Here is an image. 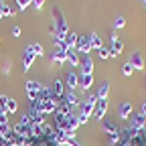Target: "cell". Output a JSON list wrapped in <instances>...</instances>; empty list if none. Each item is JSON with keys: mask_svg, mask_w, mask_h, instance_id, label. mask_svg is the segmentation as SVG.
Wrapping results in <instances>:
<instances>
[{"mask_svg": "<svg viewBox=\"0 0 146 146\" xmlns=\"http://www.w3.org/2000/svg\"><path fill=\"white\" fill-rule=\"evenodd\" d=\"M0 43H2V39H0Z\"/></svg>", "mask_w": 146, "mask_h": 146, "instance_id": "cell-36", "label": "cell"}, {"mask_svg": "<svg viewBox=\"0 0 146 146\" xmlns=\"http://www.w3.org/2000/svg\"><path fill=\"white\" fill-rule=\"evenodd\" d=\"M2 6H4V0H0V12H2ZM0 18H2V14H0Z\"/></svg>", "mask_w": 146, "mask_h": 146, "instance_id": "cell-35", "label": "cell"}, {"mask_svg": "<svg viewBox=\"0 0 146 146\" xmlns=\"http://www.w3.org/2000/svg\"><path fill=\"white\" fill-rule=\"evenodd\" d=\"M89 43H91V49H98V51L104 47V43H102V39H100L98 33H91L89 35Z\"/></svg>", "mask_w": 146, "mask_h": 146, "instance_id": "cell-20", "label": "cell"}, {"mask_svg": "<svg viewBox=\"0 0 146 146\" xmlns=\"http://www.w3.org/2000/svg\"><path fill=\"white\" fill-rule=\"evenodd\" d=\"M106 112H108V100H98V104L94 108V116L98 120H102V118H106Z\"/></svg>", "mask_w": 146, "mask_h": 146, "instance_id": "cell-15", "label": "cell"}, {"mask_svg": "<svg viewBox=\"0 0 146 146\" xmlns=\"http://www.w3.org/2000/svg\"><path fill=\"white\" fill-rule=\"evenodd\" d=\"M98 53H100L102 59H112V51H110V47H102Z\"/></svg>", "mask_w": 146, "mask_h": 146, "instance_id": "cell-26", "label": "cell"}, {"mask_svg": "<svg viewBox=\"0 0 146 146\" xmlns=\"http://www.w3.org/2000/svg\"><path fill=\"white\" fill-rule=\"evenodd\" d=\"M77 51H79V55H89L91 53L89 35H79V39H77Z\"/></svg>", "mask_w": 146, "mask_h": 146, "instance_id": "cell-7", "label": "cell"}, {"mask_svg": "<svg viewBox=\"0 0 146 146\" xmlns=\"http://www.w3.org/2000/svg\"><path fill=\"white\" fill-rule=\"evenodd\" d=\"M130 63L136 71H144V57H142V53L140 51H134L130 55Z\"/></svg>", "mask_w": 146, "mask_h": 146, "instance_id": "cell-13", "label": "cell"}, {"mask_svg": "<svg viewBox=\"0 0 146 146\" xmlns=\"http://www.w3.org/2000/svg\"><path fill=\"white\" fill-rule=\"evenodd\" d=\"M0 14H2V18H4V16H14V14H16V10H14V8H10L8 4H4V6H2V12H0Z\"/></svg>", "mask_w": 146, "mask_h": 146, "instance_id": "cell-27", "label": "cell"}, {"mask_svg": "<svg viewBox=\"0 0 146 146\" xmlns=\"http://www.w3.org/2000/svg\"><path fill=\"white\" fill-rule=\"evenodd\" d=\"M79 73H89V75H94V59H91V55H81Z\"/></svg>", "mask_w": 146, "mask_h": 146, "instance_id": "cell-6", "label": "cell"}, {"mask_svg": "<svg viewBox=\"0 0 146 146\" xmlns=\"http://www.w3.org/2000/svg\"><path fill=\"white\" fill-rule=\"evenodd\" d=\"M140 114L146 116V102H142V106H140Z\"/></svg>", "mask_w": 146, "mask_h": 146, "instance_id": "cell-34", "label": "cell"}, {"mask_svg": "<svg viewBox=\"0 0 146 146\" xmlns=\"http://www.w3.org/2000/svg\"><path fill=\"white\" fill-rule=\"evenodd\" d=\"M43 4H45V0H33V6H35L36 10H41V8H43Z\"/></svg>", "mask_w": 146, "mask_h": 146, "instance_id": "cell-31", "label": "cell"}, {"mask_svg": "<svg viewBox=\"0 0 146 146\" xmlns=\"http://www.w3.org/2000/svg\"><path fill=\"white\" fill-rule=\"evenodd\" d=\"M31 4H33V0H16V8L18 10H27Z\"/></svg>", "mask_w": 146, "mask_h": 146, "instance_id": "cell-25", "label": "cell"}, {"mask_svg": "<svg viewBox=\"0 0 146 146\" xmlns=\"http://www.w3.org/2000/svg\"><path fill=\"white\" fill-rule=\"evenodd\" d=\"M2 122H8V114L4 112V110H0V124Z\"/></svg>", "mask_w": 146, "mask_h": 146, "instance_id": "cell-32", "label": "cell"}, {"mask_svg": "<svg viewBox=\"0 0 146 146\" xmlns=\"http://www.w3.org/2000/svg\"><path fill=\"white\" fill-rule=\"evenodd\" d=\"M49 91H51V98L55 100V102H59L63 96H65V91H67V87H65V83L57 77V79H53V83H51V87H49Z\"/></svg>", "mask_w": 146, "mask_h": 146, "instance_id": "cell-2", "label": "cell"}, {"mask_svg": "<svg viewBox=\"0 0 146 146\" xmlns=\"http://www.w3.org/2000/svg\"><path fill=\"white\" fill-rule=\"evenodd\" d=\"M79 61H81V55L77 49H67V63L71 67H79Z\"/></svg>", "mask_w": 146, "mask_h": 146, "instance_id": "cell-16", "label": "cell"}, {"mask_svg": "<svg viewBox=\"0 0 146 146\" xmlns=\"http://www.w3.org/2000/svg\"><path fill=\"white\" fill-rule=\"evenodd\" d=\"M51 59H53L55 65H63V63H67V49H55L53 55H51Z\"/></svg>", "mask_w": 146, "mask_h": 146, "instance_id": "cell-14", "label": "cell"}, {"mask_svg": "<svg viewBox=\"0 0 146 146\" xmlns=\"http://www.w3.org/2000/svg\"><path fill=\"white\" fill-rule=\"evenodd\" d=\"M35 59H36V55H35V53L31 51V47L27 45V47H25V51H23V69H25V71H29Z\"/></svg>", "mask_w": 146, "mask_h": 146, "instance_id": "cell-10", "label": "cell"}, {"mask_svg": "<svg viewBox=\"0 0 146 146\" xmlns=\"http://www.w3.org/2000/svg\"><path fill=\"white\" fill-rule=\"evenodd\" d=\"M110 41H112V47H110V51H112V57H116V55H120V53L124 51V41H122V39H118L116 33L110 36Z\"/></svg>", "mask_w": 146, "mask_h": 146, "instance_id": "cell-11", "label": "cell"}, {"mask_svg": "<svg viewBox=\"0 0 146 146\" xmlns=\"http://www.w3.org/2000/svg\"><path fill=\"white\" fill-rule=\"evenodd\" d=\"M134 71H136V69L132 67V63H130V61H128V63H124V65H122V75H124V77H130V75H132V73H134Z\"/></svg>", "mask_w": 146, "mask_h": 146, "instance_id": "cell-22", "label": "cell"}, {"mask_svg": "<svg viewBox=\"0 0 146 146\" xmlns=\"http://www.w3.org/2000/svg\"><path fill=\"white\" fill-rule=\"evenodd\" d=\"M128 120H130V124H128V126H130L134 132H140V130H144V128H146V116H142L140 112H132V116L128 118Z\"/></svg>", "mask_w": 146, "mask_h": 146, "instance_id": "cell-3", "label": "cell"}, {"mask_svg": "<svg viewBox=\"0 0 146 146\" xmlns=\"http://www.w3.org/2000/svg\"><path fill=\"white\" fill-rule=\"evenodd\" d=\"M67 146H85V144H81L77 138H67Z\"/></svg>", "mask_w": 146, "mask_h": 146, "instance_id": "cell-30", "label": "cell"}, {"mask_svg": "<svg viewBox=\"0 0 146 146\" xmlns=\"http://www.w3.org/2000/svg\"><path fill=\"white\" fill-rule=\"evenodd\" d=\"M6 104H8V96H0V110H4V112H6Z\"/></svg>", "mask_w": 146, "mask_h": 146, "instance_id": "cell-29", "label": "cell"}, {"mask_svg": "<svg viewBox=\"0 0 146 146\" xmlns=\"http://www.w3.org/2000/svg\"><path fill=\"white\" fill-rule=\"evenodd\" d=\"M53 18H55V23H53V27H55V31H57V35L53 36V39H65V35L69 33V29H67V21H65V16H63V12L55 6L53 8Z\"/></svg>", "mask_w": 146, "mask_h": 146, "instance_id": "cell-1", "label": "cell"}, {"mask_svg": "<svg viewBox=\"0 0 146 146\" xmlns=\"http://www.w3.org/2000/svg\"><path fill=\"white\" fill-rule=\"evenodd\" d=\"M96 94H98V100H108V94H110V83H108V81H104Z\"/></svg>", "mask_w": 146, "mask_h": 146, "instance_id": "cell-19", "label": "cell"}, {"mask_svg": "<svg viewBox=\"0 0 146 146\" xmlns=\"http://www.w3.org/2000/svg\"><path fill=\"white\" fill-rule=\"evenodd\" d=\"M77 39H79V35H77V33H71V31H69V33L65 35V39H63V41H65L67 49H77Z\"/></svg>", "mask_w": 146, "mask_h": 146, "instance_id": "cell-18", "label": "cell"}, {"mask_svg": "<svg viewBox=\"0 0 146 146\" xmlns=\"http://www.w3.org/2000/svg\"><path fill=\"white\" fill-rule=\"evenodd\" d=\"M12 36H21V27H12Z\"/></svg>", "mask_w": 146, "mask_h": 146, "instance_id": "cell-33", "label": "cell"}, {"mask_svg": "<svg viewBox=\"0 0 146 146\" xmlns=\"http://www.w3.org/2000/svg\"><path fill=\"white\" fill-rule=\"evenodd\" d=\"M29 47H31V51L36 55V57H39V55L43 57V55H45V49H43V45H41V43H31Z\"/></svg>", "mask_w": 146, "mask_h": 146, "instance_id": "cell-21", "label": "cell"}, {"mask_svg": "<svg viewBox=\"0 0 146 146\" xmlns=\"http://www.w3.org/2000/svg\"><path fill=\"white\" fill-rule=\"evenodd\" d=\"M65 102L69 104V108L73 110V112H77V110L81 108V100H79V96L75 94V91H65Z\"/></svg>", "mask_w": 146, "mask_h": 146, "instance_id": "cell-8", "label": "cell"}, {"mask_svg": "<svg viewBox=\"0 0 146 146\" xmlns=\"http://www.w3.org/2000/svg\"><path fill=\"white\" fill-rule=\"evenodd\" d=\"M91 85H94V75H89V73H79V87L89 91Z\"/></svg>", "mask_w": 146, "mask_h": 146, "instance_id": "cell-17", "label": "cell"}, {"mask_svg": "<svg viewBox=\"0 0 146 146\" xmlns=\"http://www.w3.org/2000/svg\"><path fill=\"white\" fill-rule=\"evenodd\" d=\"M65 87H67V91H75V87H79V73L77 71H69L67 73Z\"/></svg>", "mask_w": 146, "mask_h": 146, "instance_id": "cell-9", "label": "cell"}, {"mask_svg": "<svg viewBox=\"0 0 146 146\" xmlns=\"http://www.w3.org/2000/svg\"><path fill=\"white\" fill-rule=\"evenodd\" d=\"M102 124V130L108 134V136H112V134H120V126L114 122V120H110V118H102L100 120Z\"/></svg>", "mask_w": 146, "mask_h": 146, "instance_id": "cell-5", "label": "cell"}, {"mask_svg": "<svg viewBox=\"0 0 146 146\" xmlns=\"http://www.w3.org/2000/svg\"><path fill=\"white\" fill-rule=\"evenodd\" d=\"M41 87L43 85L39 81H35V79H31V81L25 83V91H27V96H29V102H36V96H39Z\"/></svg>", "mask_w": 146, "mask_h": 146, "instance_id": "cell-4", "label": "cell"}, {"mask_svg": "<svg viewBox=\"0 0 146 146\" xmlns=\"http://www.w3.org/2000/svg\"><path fill=\"white\" fill-rule=\"evenodd\" d=\"M118 116L122 120H128V118L132 116V104L130 102H120L118 104Z\"/></svg>", "mask_w": 146, "mask_h": 146, "instance_id": "cell-12", "label": "cell"}, {"mask_svg": "<svg viewBox=\"0 0 146 146\" xmlns=\"http://www.w3.org/2000/svg\"><path fill=\"white\" fill-rule=\"evenodd\" d=\"M16 108H18V104H16V100H12V98H8V104H6V114H12V112H16Z\"/></svg>", "mask_w": 146, "mask_h": 146, "instance_id": "cell-24", "label": "cell"}, {"mask_svg": "<svg viewBox=\"0 0 146 146\" xmlns=\"http://www.w3.org/2000/svg\"><path fill=\"white\" fill-rule=\"evenodd\" d=\"M12 130V126H10V122H2V124H0V136H8V132Z\"/></svg>", "mask_w": 146, "mask_h": 146, "instance_id": "cell-23", "label": "cell"}, {"mask_svg": "<svg viewBox=\"0 0 146 146\" xmlns=\"http://www.w3.org/2000/svg\"><path fill=\"white\" fill-rule=\"evenodd\" d=\"M124 27H126V18H124V16H116L114 29H124Z\"/></svg>", "mask_w": 146, "mask_h": 146, "instance_id": "cell-28", "label": "cell"}]
</instances>
